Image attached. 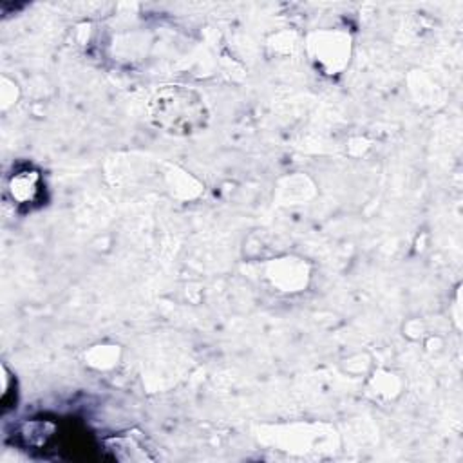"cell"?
<instances>
[{
	"mask_svg": "<svg viewBox=\"0 0 463 463\" xmlns=\"http://www.w3.org/2000/svg\"><path fill=\"white\" fill-rule=\"evenodd\" d=\"M146 118L152 127L170 136H194L210 123L204 98L192 87L172 83L157 89L146 103Z\"/></svg>",
	"mask_w": 463,
	"mask_h": 463,
	"instance_id": "1",
	"label": "cell"
},
{
	"mask_svg": "<svg viewBox=\"0 0 463 463\" xmlns=\"http://www.w3.org/2000/svg\"><path fill=\"white\" fill-rule=\"evenodd\" d=\"M7 194L18 206H31L43 194L42 174L33 166L18 168L7 181Z\"/></svg>",
	"mask_w": 463,
	"mask_h": 463,
	"instance_id": "2",
	"label": "cell"
}]
</instances>
